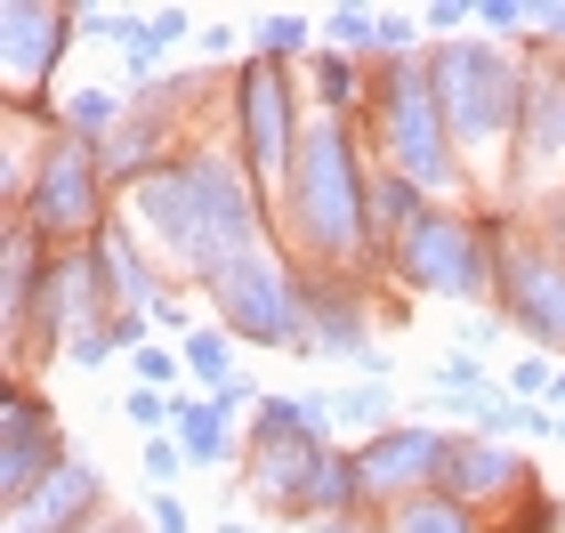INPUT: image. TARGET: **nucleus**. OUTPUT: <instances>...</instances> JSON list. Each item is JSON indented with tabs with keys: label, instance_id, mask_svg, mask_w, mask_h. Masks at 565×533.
Returning <instances> with one entry per match:
<instances>
[{
	"label": "nucleus",
	"instance_id": "nucleus-14",
	"mask_svg": "<svg viewBox=\"0 0 565 533\" xmlns=\"http://www.w3.org/2000/svg\"><path fill=\"white\" fill-rule=\"evenodd\" d=\"M542 477L509 437H477V428H452L445 437V469H436V493L460 501V510L484 518V501H525Z\"/></svg>",
	"mask_w": 565,
	"mask_h": 533
},
{
	"label": "nucleus",
	"instance_id": "nucleus-16",
	"mask_svg": "<svg viewBox=\"0 0 565 533\" xmlns=\"http://www.w3.org/2000/svg\"><path fill=\"white\" fill-rule=\"evenodd\" d=\"M97 518H114L106 510V477L89 461H65L33 501H17V510L0 518V533H89Z\"/></svg>",
	"mask_w": 565,
	"mask_h": 533
},
{
	"label": "nucleus",
	"instance_id": "nucleus-22",
	"mask_svg": "<svg viewBox=\"0 0 565 533\" xmlns=\"http://www.w3.org/2000/svg\"><path fill=\"white\" fill-rule=\"evenodd\" d=\"M388 533H493L477 510H460V501H445V493H420L413 510H396L388 518Z\"/></svg>",
	"mask_w": 565,
	"mask_h": 533
},
{
	"label": "nucleus",
	"instance_id": "nucleus-6",
	"mask_svg": "<svg viewBox=\"0 0 565 533\" xmlns=\"http://www.w3.org/2000/svg\"><path fill=\"white\" fill-rule=\"evenodd\" d=\"M114 186H106V162H97V146H82L73 130H57L41 146V170H33V194H24V226L49 243V250H89L97 235L114 226Z\"/></svg>",
	"mask_w": 565,
	"mask_h": 533
},
{
	"label": "nucleus",
	"instance_id": "nucleus-38",
	"mask_svg": "<svg viewBox=\"0 0 565 533\" xmlns=\"http://www.w3.org/2000/svg\"><path fill=\"white\" fill-rule=\"evenodd\" d=\"M218 533H259V525H243V518H226V525H218Z\"/></svg>",
	"mask_w": 565,
	"mask_h": 533
},
{
	"label": "nucleus",
	"instance_id": "nucleus-9",
	"mask_svg": "<svg viewBox=\"0 0 565 533\" xmlns=\"http://www.w3.org/2000/svg\"><path fill=\"white\" fill-rule=\"evenodd\" d=\"M493 316L533 348L565 355V259L533 235V226H501L493 243Z\"/></svg>",
	"mask_w": 565,
	"mask_h": 533
},
{
	"label": "nucleus",
	"instance_id": "nucleus-20",
	"mask_svg": "<svg viewBox=\"0 0 565 533\" xmlns=\"http://www.w3.org/2000/svg\"><path fill=\"white\" fill-rule=\"evenodd\" d=\"M243 340L235 332H226V323H202V332H186V340H178V355H186V380H202V396H218V388H235V364H243V355H235Z\"/></svg>",
	"mask_w": 565,
	"mask_h": 533
},
{
	"label": "nucleus",
	"instance_id": "nucleus-35",
	"mask_svg": "<svg viewBox=\"0 0 565 533\" xmlns=\"http://www.w3.org/2000/svg\"><path fill=\"white\" fill-rule=\"evenodd\" d=\"M316 533H380V518H323Z\"/></svg>",
	"mask_w": 565,
	"mask_h": 533
},
{
	"label": "nucleus",
	"instance_id": "nucleus-28",
	"mask_svg": "<svg viewBox=\"0 0 565 533\" xmlns=\"http://www.w3.org/2000/svg\"><path fill=\"white\" fill-rule=\"evenodd\" d=\"M121 420L146 428V437H162V420H178V396H162V388H130V396H121Z\"/></svg>",
	"mask_w": 565,
	"mask_h": 533
},
{
	"label": "nucleus",
	"instance_id": "nucleus-31",
	"mask_svg": "<svg viewBox=\"0 0 565 533\" xmlns=\"http://www.w3.org/2000/svg\"><path fill=\"white\" fill-rule=\"evenodd\" d=\"M469 17H477L469 0H436V9H420V24H428V49H436V41H452V33H460Z\"/></svg>",
	"mask_w": 565,
	"mask_h": 533
},
{
	"label": "nucleus",
	"instance_id": "nucleus-32",
	"mask_svg": "<svg viewBox=\"0 0 565 533\" xmlns=\"http://www.w3.org/2000/svg\"><path fill=\"white\" fill-rule=\"evenodd\" d=\"M153 332H178V340H186V332H202V323H194V299H162V308H153Z\"/></svg>",
	"mask_w": 565,
	"mask_h": 533
},
{
	"label": "nucleus",
	"instance_id": "nucleus-2",
	"mask_svg": "<svg viewBox=\"0 0 565 533\" xmlns=\"http://www.w3.org/2000/svg\"><path fill=\"white\" fill-rule=\"evenodd\" d=\"M364 130L348 114H316L307 106V130H299V154L291 178L275 194V243L291 250L307 275H372V226H364Z\"/></svg>",
	"mask_w": 565,
	"mask_h": 533
},
{
	"label": "nucleus",
	"instance_id": "nucleus-15",
	"mask_svg": "<svg viewBox=\"0 0 565 533\" xmlns=\"http://www.w3.org/2000/svg\"><path fill=\"white\" fill-rule=\"evenodd\" d=\"M518 178H557L565 186V49L525 57V130H518L509 186H518Z\"/></svg>",
	"mask_w": 565,
	"mask_h": 533
},
{
	"label": "nucleus",
	"instance_id": "nucleus-18",
	"mask_svg": "<svg viewBox=\"0 0 565 533\" xmlns=\"http://www.w3.org/2000/svg\"><path fill=\"white\" fill-rule=\"evenodd\" d=\"M178 445H186V461L194 469H226L235 461V413H226L218 396H194V388H178Z\"/></svg>",
	"mask_w": 565,
	"mask_h": 533
},
{
	"label": "nucleus",
	"instance_id": "nucleus-12",
	"mask_svg": "<svg viewBox=\"0 0 565 533\" xmlns=\"http://www.w3.org/2000/svg\"><path fill=\"white\" fill-rule=\"evenodd\" d=\"M73 461L65 428H57V404H49L33 380H9V413H0V501H33L49 477Z\"/></svg>",
	"mask_w": 565,
	"mask_h": 533
},
{
	"label": "nucleus",
	"instance_id": "nucleus-8",
	"mask_svg": "<svg viewBox=\"0 0 565 533\" xmlns=\"http://www.w3.org/2000/svg\"><path fill=\"white\" fill-rule=\"evenodd\" d=\"M299 130H307V97L291 89V65H275V57L250 49V57L235 65V154L267 186V202L282 194V178H291Z\"/></svg>",
	"mask_w": 565,
	"mask_h": 533
},
{
	"label": "nucleus",
	"instance_id": "nucleus-4",
	"mask_svg": "<svg viewBox=\"0 0 565 533\" xmlns=\"http://www.w3.org/2000/svg\"><path fill=\"white\" fill-rule=\"evenodd\" d=\"M428 65H436V97H445L460 162H477V170H501V154L518 162V130H525V57L518 49L436 41ZM501 186H509V170H501Z\"/></svg>",
	"mask_w": 565,
	"mask_h": 533
},
{
	"label": "nucleus",
	"instance_id": "nucleus-37",
	"mask_svg": "<svg viewBox=\"0 0 565 533\" xmlns=\"http://www.w3.org/2000/svg\"><path fill=\"white\" fill-rule=\"evenodd\" d=\"M89 533H146V525H130V518H97Z\"/></svg>",
	"mask_w": 565,
	"mask_h": 533
},
{
	"label": "nucleus",
	"instance_id": "nucleus-27",
	"mask_svg": "<svg viewBox=\"0 0 565 533\" xmlns=\"http://www.w3.org/2000/svg\"><path fill=\"white\" fill-rule=\"evenodd\" d=\"M138 469L153 477V493H170V486H178V477H186L194 461H186V445H178V437H146V452H138Z\"/></svg>",
	"mask_w": 565,
	"mask_h": 533
},
{
	"label": "nucleus",
	"instance_id": "nucleus-30",
	"mask_svg": "<svg viewBox=\"0 0 565 533\" xmlns=\"http://www.w3.org/2000/svg\"><path fill=\"white\" fill-rule=\"evenodd\" d=\"M477 24H493L501 41H525V24H533V0H484Z\"/></svg>",
	"mask_w": 565,
	"mask_h": 533
},
{
	"label": "nucleus",
	"instance_id": "nucleus-7",
	"mask_svg": "<svg viewBox=\"0 0 565 533\" xmlns=\"http://www.w3.org/2000/svg\"><path fill=\"white\" fill-rule=\"evenodd\" d=\"M202 299H211V316L235 340L299 355V259L282 243H259V250H243L235 267H218L211 284H202Z\"/></svg>",
	"mask_w": 565,
	"mask_h": 533
},
{
	"label": "nucleus",
	"instance_id": "nucleus-23",
	"mask_svg": "<svg viewBox=\"0 0 565 533\" xmlns=\"http://www.w3.org/2000/svg\"><path fill=\"white\" fill-rule=\"evenodd\" d=\"M331 420L364 428V437H380V428H396V404H388V380H355V388H331Z\"/></svg>",
	"mask_w": 565,
	"mask_h": 533
},
{
	"label": "nucleus",
	"instance_id": "nucleus-1",
	"mask_svg": "<svg viewBox=\"0 0 565 533\" xmlns=\"http://www.w3.org/2000/svg\"><path fill=\"white\" fill-rule=\"evenodd\" d=\"M130 226L146 235V250L162 259V275L211 284L218 267H235L243 250L275 243V202L250 178V162L235 146H186L162 170L130 186Z\"/></svg>",
	"mask_w": 565,
	"mask_h": 533
},
{
	"label": "nucleus",
	"instance_id": "nucleus-17",
	"mask_svg": "<svg viewBox=\"0 0 565 533\" xmlns=\"http://www.w3.org/2000/svg\"><path fill=\"white\" fill-rule=\"evenodd\" d=\"M97 250V275H106V291H114V316H153L170 299V284H162V259L146 250V235L138 226H106V235L89 243Z\"/></svg>",
	"mask_w": 565,
	"mask_h": 533
},
{
	"label": "nucleus",
	"instance_id": "nucleus-29",
	"mask_svg": "<svg viewBox=\"0 0 565 533\" xmlns=\"http://www.w3.org/2000/svg\"><path fill=\"white\" fill-rule=\"evenodd\" d=\"M550 380H557V364H550V355H518V364H509V388H501V396L550 404Z\"/></svg>",
	"mask_w": 565,
	"mask_h": 533
},
{
	"label": "nucleus",
	"instance_id": "nucleus-33",
	"mask_svg": "<svg viewBox=\"0 0 565 533\" xmlns=\"http://www.w3.org/2000/svg\"><path fill=\"white\" fill-rule=\"evenodd\" d=\"M533 235H542V243L557 250V259H565V186H557V194L542 202V226H533Z\"/></svg>",
	"mask_w": 565,
	"mask_h": 533
},
{
	"label": "nucleus",
	"instance_id": "nucleus-24",
	"mask_svg": "<svg viewBox=\"0 0 565 533\" xmlns=\"http://www.w3.org/2000/svg\"><path fill=\"white\" fill-rule=\"evenodd\" d=\"M250 49H259V57H299V49H307V57H316V24H307V17H291V9H282V17H259V24H250Z\"/></svg>",
	"mask_w": 565,
	"mask_h": 533
},
{
	"label": "nucleus",
	"instance_id": "nucleus-26",
	"mask_svg": "<svg viewBox=\"0 0 565 533\" xmlns=\"http://www.w3.org/2000/svg\"><path fill=\"white\" fill-rule=\"evenodd\" d=\"M130 372H138V388H162V396H178V380H186V355H178V348H162V340H146V348L130 355Z\"/></svg>",
	"mask_w": 565,
	"mask_h": 533
},
{
	"label": "nucleus",
	"instance_id": "nucleus-36",
	"mask_svg": "<svg viewBox=\"0 0 565 533\" xmlns=\"http://www.w3.org/2000/svg\"><path fill=\"white\" fill-rule=\"evenodd\" d=\"M550 413L565 420V364H557V380H550Z\"/></svg>",
	"mask_w": 565,
	"mask_h": 533
},
{
	"label": "nucleus",
	"instance_id": "nucleus-21",
	"mask_svg": "<svg viewBox=\"0 0 565 533\" xmlns=\"http://www.w3.org/2000/svg\"><path fill=\"white\" fill-rule=\"evenodd\" d=\"M57 114H65V130L82 138V146H106V138L121 130V114H130V97H121V89H106V82H82V89H73Z\"/></svg>",
	"mask_w": 565,
	"mask_h": 533
},
{
	"label": "nucleus",
	"instance_id": "nucleus-11",
	"mask_svg": "<svg viewBox=\"0 0 565 533\" xmlns=\"http://www.w3.org/2000/svg\"><path fill=\"white\" fill-rule=\"evenodd\" d=\"M73 33H82V9H57V0H9L0 9V82H9V106H41V89L57 82Z\"/></svg>",
	"mask_w": 565,
	"mask_h": 533
},
{
	"label": "nucleus",
	"instance_id": "nucleus-25",
	"mask_svg": "<svg viewBox=\"0 0 565 533\" xmlns=\"http://www.w3.org/2000/svg\"><path fill=\"white\" fill-rule=\"evenodd\" d=\"M323 49H340V57H380V17L372 9H331L323 17Z\"/></svg>",
	"mask_w": 565,
	"mask_h": 533
},
{
	"label": "nucleus",
	"instance_id": "nucleus-19",
	"mask_svg": "<svg viewBox=\"0 0 565 533\" xmlns=\"http://www.w3.org/2000/svg\"><path fill=\"white\" fill-rule=\"evenodd\" d=\"M307 82H316V114H364V97H372V82H364V65L355 57H340V49H316L307 57Z\"/></svg>",
	"mask_w": 565,
	"mask_h": 533
},
{
	"label": "nucleus",
	"instance_id": "nucleus-5",
	"mask_svg": "<svg viewBox=\"0 0 565 533\" xmlns=\"http://www.w3.org/2000/svg\"><path fill=\"white\" fill-rule=\"evenodd\" d=\"M493 243H501V218H477V211H452V202H428L420 226L388 250V267L404 291L420 299H445V308H469V299H493Z\"/></svg>",
	"mask_w": 565,
	"mask_h": 533
},
{
	"label": "nucleus",
	"instance_id": "nucleus-34",
	"mask_svg": "<svg viewBox=\"0 0 565 533\" xmlns=\"http://www.w3.org/2000/svg\"><path fill=\"white\" fill-rule=\"evenodd\" d=\"M153 533H194V518H186L178 493H153Z\"/></svg>",
	"mask_w": 565,
	"mask_h": 533
},
{
	"label": "nucleus",
	"instance_id": "nucleus-10",
	"mask_svg": "<svg viewBox=\"0 0 565 533\" xmlns=\"http://www.w3.org/2000/svg\"><path fill=\"white\" fill-rule=\"evenodd\" d=\"M445 437L452 428H428V420H396L380 437L355 445V469H364V493H372V518L388 525L396 510H413L420 493H436V469H445Z\"/></svg>",
	"mask_w": 565,
	"mask_h": 533
},
{
	"label": "nucleus",
	"instance_id": "nucleus-13",
	"mask_svg": "<svg viewBox=\"0 0 565 533\" xmlns=\"http://www.w3.org/2000/svg\"><path fill=\"white\" fill-rule=\"evenodd\" d=\"M380 348L372 332V284L355 275H307L299 267V355H348L364 364Z\"/></svg>",
	"mask_w": 565,
	"mask_h": 533
},
{
	"label": "nucleus",
	"instance_id": "nucleus-3",
	"mask_svg": "<svg viewBox=\"0 0 565 533\" xmlns=\"http://www.w3.org/2000/svg\"><path fill=\"white\" fill-rule=\"evenodd\" d=\"M364 154L380 170H404L428 202H452L469 186L460 170V146H452V121H445V97H436V65L428 49L420 57H388L372 73V97H364Z\"/></svg>",
	"mask_w": 565,
	"mask_h": 533
}]
</instances>
